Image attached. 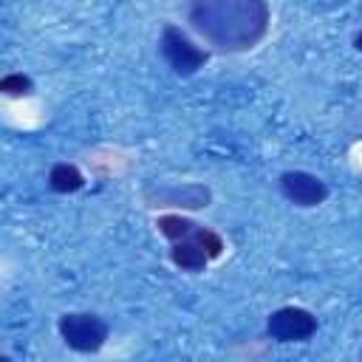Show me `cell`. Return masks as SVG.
<instances>
[{"instance_id": "cell-1", "label": "cell", "mask_w": 362, "mask_h": 362, "mask_svg": "<svg viewBox=\"0 0 362 362\" xmlns=\"http://www.w3.org/2000/svg\"><path fill=\"white\" fill-rule=\"evenodd\" d=\"M189 28L221 54L255 48L272 23L269 0H189Z\"/></svg>"}, {"instance_id": "cell-2", "label": "cell", "mask_w": 362, "mask_h": 362, "mask_svg": "<svg viewBox=\"0 0 362 362\" xmlns=\"http://www.w3.org/2000/svg\"><path fill=\"white\" fill-rule=\"evenodd\" d=\"M57 331L62 342L76 354H96L105 348L110 337V325L90 311H68L57 320Z\"/></svg>"}, {"instance_id": "cell-3", "label": "cell", "mask_w": 362, "mask_h": 362, "mask_svg": "<svg viewBox=\"0 0 362 362\" xmlns=\"http://www.w3.org/2000/svg\"><path fill=\"white\" fill-rule=\"evenodd\" d=\"M158 51L161 57L167 59V65L178 74V76H192L198 74L206 62H209V51L206 48H198L178 25L167 23L161 28V40H158Z\"/></svg>"}, {"instance_id": "cell-4", "label": "cell", "mask_w": 362, "mask_h": 362, "mask_svg": "<svg viewBox=\"0 0 362 362\" xmlns=\"http://www.w3.org/2000/svg\"><path fill=\"white\" fill-rule=\"evenodd\" d=\"M266 334L274 342H305L317 334V317L300 305H283L266 317Z\"/></svg>"}, {"instance_id": "cell-5", "label": "cell", "mask_w": 362, "mask_h": 362, "mask_svg": "<svg viewBox=\"0 0 362 362\" xmlns=\"http://www.w3.org/2000/svg\"><path fill=\"white\" fill-rule=\"evenodd\" d=\"M280 192L294 206H320L328 198V184L305 170H286L280 175Z\"/></svg>"}, {"instance_id": "cell-6", "label": "cell", "mask_w": 362, "mask_h": 362, "mask_svg": "<svg viewBox=\"0 0 362 362\" xmlns=\"http://www.w3.org/2000/svg\"><path fill=\"white\" fill-rule=\"evenodd\" d=\"M147 201H153V206H181V209H204L212 201V189L206 184H178V187H167V189H156L144 192Z\"/></svg>"}, {"instance_id": "cell-7", "label": "cell", "mask_w": 362, "mask_h": 362, "mask_svg": "<svg viewBox=\"0 0 362 362\" xmlns=\"http://www.w3.org/2000/svg\"><path fill=\"white\" fill-rule=\"evenodd\" d=\"M170 260H173L181 272H192V274H198V272L206 269L209 255H206L192 238H184V240H175V243L170 246Z\"/></svg>"}, {"instance_id": "cell-8", "label": "cell", "mask_w": 362, "mask_h": 362, "mask_svg": "<svg viewBox=\"0 0 362 362\" xmlns=\"http://www.w3.org/2000/svg\"><path fill=\"white\" fill-rule=\"evenodd\" d=\"M48 187H51L54 192H62V195L79 192V189L85 187V175H82V170H79L76 164L59 161V164H54L51 173H48Z\"/></svg>"}, {"instance_id": "cell-9", "label": "cell", "mask_w": 362, "mask_h": 362, "mask_svg": "<svg viewBox=\"0 0 362 362\" xmlns=\"http://www.w3.org/2000/svg\"><path fill=\"white\" fill-rule=\"evenodd\" d=\"M156 226H158V232L167 238V240H184V238H189L192 232H195V221H189V218H184V215H175V212H167V215H158V221H156Z\"/></svg>"}, {"instance_id": "cell-10", "label": "cell", "mask_w": 362, "mask_h": 362, "mask_svg": "<svg viewBox=\"0 0 362 362\" xmlns=\"http://www.w3.org/2000/svg\"><path fill=\"white\" fill-rule=\"evenodd\" d=\"M189 238L209 255V260H218V257L223 255V240H221L218 232H212V229H206V226H195V232H192Z\"/></svg>"}, {"instance_id": "cell-11", "label": "cell", "mask_w": 362, "mask_h": 362, "mask_svg": "<svg viewBox=\"0 0 362 362\" xmlns=\"http://www.w3.org/2000/svg\"><path fill=\"white\" fill-rule=\"evenodd\" d=\"M0 90H3L6 96H28V93L34 90V82H31V76H25V74H6V76L0 79Z\"/></svg>"}, {"instance_id": "cell-12", "label": "cell", "mask_w": 362, "mask_h": 362, "mask_svg": "<svg viewBox=\"0 0 362 362\" xmlns=\"http://www.w3.org/2000/svg\"><path fill=\"white\" fill-rule=\"evenodd\" d=\"M354 48H356V51H359V54H362V31H359V34H356V37H354Z\"/></svg>"}]
</instances>
